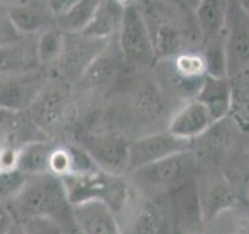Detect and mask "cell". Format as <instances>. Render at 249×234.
<instances>
[{"mask_svg": "<svg viewBox=\"0 0 249 234\" xmlns=\"http://www.w3.org/2000/svg\"><path fill=\"white\" fill-rule=\"evenodd\" d=\"M6 13L20 33L27 36L47 28L50 25V20H53V16L47 8V3L45 6H41L33 3L31 0L10 5L6 8Z\"/></svg>", "mask_w": 249, "mask_h": 234, "instance_id": "d6986e66", "label": "cell"}, {"mask_svg": "<svg viewBox=\"0 0 249 234\" xmlns=\"http://www.w3.org/2000/svg\"><path fill=\"white\" fill-rule=\"evenodd\" d=\"M13 114L14 113H10V111H5V109H2L0 108V125L2 123H5L8 119H10V117H13Z\"/></svg>", "mask_w": 249, "mask_h": 234, "instance_id": "8d00e7d4", "label": "cell"}, {"mask_svg": "<svg viewBox=\"0 0 249 234\" xmlns=\"http://www.w3.org/2000/svg\"><path fill=\"white\" fill-rule=\"evenodd\" d=\"M201 234H202V233H201Z\"/></svg>", "mask_w": 249, "mask_h": 234, "instance_id": "b9f144b4", "label": "cell"}, {"mask_svg": "<svg viewBox=\"0 0 249 234\" xmlns=\"http://www.w3.org/2000/svg\"><path fill=\"white\" fill-rule=\"evenodd\" d=\"M202 44H204L202 57H204V62H206V75L220 77V78L229 77L224 33L210 38Z\"/></svg>", "mask_w": 249, "mask_h": 234, "instance_id": "484cf974", "label": "cell"}, {"mask_svg": "<svg viewBox=\"0 0 249 234\" xmlns=\"http://www.w3.org/2000/svg\"><path fill=\"white\" fill-rule=\"evenodd\" d=\"M117 44L123 62L129 66L145 67L156 59L150 33L137 2L124 8L123 22L117 35Z\"/></svg>", "mask_w": 249, "mask_h": 234, "instance_id": "277c9868", "label": "cell"}, {"mask_svg": "<svg viewBox=\"0 0 249 234\" xmlns=\"http://www.w3.org/2000/svg\"><path fill=\"white\" fill-rule=\"evenodd\" d=\"M62 47H64V33L56 25H49L39 31L36 38V55L41 67L56 64Z\"/></svg>", "mask_w": 249, "mask_h": 234, "instance_id": "d4e9b609", "label": "cell"}, {"mask_svg": "<svg viewBox=\"0 0 249 234\" xmlns=\"http://www.w3.org/2000/svg\"><path fill=\"white\" fill-rule=\"evenodd\" d=\"M229 78L241 75L249 67V19L237 0H229L224 27Z\"/></svg>", "mask_w": 249, "mask_h": 234, "instance_id": "ba28073f", "label": "cell"}, {"mask_svg": "<svg viewBox=\"0 0 249 234\" xmlns=\"http://www.w3.org/2000/svg\"><path fill=\"white\" fill-rule=\"evenodd\" d=\"M3 170V166H2V161H0V172H2Z\"/></svg>", "mask_w": 249, "mask_h": 234, "instance_id": "60d3db41", "label": "cell"}, {"mask_svg": "<svg viewBox=\"0 0 249 234\" xmlns=\"http://www.w3.org/2000/svg\"><path fill=\"white\" fill-rule=\"evenodd\" d=\"M61 178L72 206L92 200H101L117 211L128 198V186L120 179V175L107 174L101 169L83 174H69Z\"/></svg>", "mask_w": 249, "mask_h": 234, "instance_id": "3957f363", "label": "cell"}, {"mask_svg": "<svg viewBox=\"0 0 249 234\" xmlns=\"http://www.w3.org/2000/svg\"><path fill=\"white\" fill-rule=\"evenodd\" d=\"M124 6L115 0H101L89 25L86 27L83 35L97 39H112L120 31L123 22Z\"/></svg>", "mask_w": 249, "mask_h": 234, "instance_id": "ac0fdd59", "label": "cell"}, {"mask_svg": "<svg viewBox=\"0 0 249 234\" xmlns=\"http://www.w3.org/2000/svg\"><path fill=\"white\" fill-rule=\"evenodd\" d=\"M69 234H83V233H81L80 230H78V228H75V226H73V228L69 231Z\"/></svg>", "mask_w": 249, "mask_h": 234, "instance_id": "f35d334b", "label": "cell"}, {"mask_svg": "<svg viewBox=\"0 0 249 234\" xmlns=\"http://www.w3.org/2000/svg\"><path fill=\"white\" fill-rule=\"evenodd\" d=\"M237 3L241 8V11H243L249 19V0H237Z\"/></svg>", "mask_w": 249, "mask_h": 234, "instance_id": "d590c367", "label": "cell"}, {"mask_svg": "<svg viewBox=\"0 0 249 234\" xmlns=\"http://www.w3.org/2000/svg\"><path fill=\"white\" fill-rule=\"evenodd\" d=\"M199 197L202 217H204L206 225L216 220L224 213H231V211L238 209L241 205L235 186L226 178L213 181L207 189L199 191Z\"/></svg>", "mask_w": 249, "mask_h": 234, "instance_id": "2e32d148", "label": "cell"}, {"mask_svg": "<svg viewBox=\"0 0 249 234\" xmlns=\"http://www.w3.org/2000/svg\"><path fill=\"white\" fill-rule=\"evenodd\" d=\"M195 98L209 109L216 123L221 122L232 109L233 86L231 78L206 75Z\"/></svg>", "mask_w": 249, "mask_h": 234, "instance_id": "e0dca14e", "label": "cell"}, {"mask_svg": "<svg viewBox=\"0 0 249 234\" xmlns=\"http://www.w3.org/2000/svg\"><path fill=\"white\" fill-rule=\"evenodd\" d=\"M233 186H235V189L238 192L241 203L249 205V172L241 174L237 179V183H233Z\"/></svg>", "mask_w": 249, "mask_h": 234, "instance_id": "836d02e7", "label": "cell"}, {"mask_svg": "<svg viewBox=\"0 0 249 234\" xmlns=\"http://www.w3.org/2000/svg\"><path fill=\"white\" fill-rule=\"evenodd\" d=\"M72 172V158H70L69 145L56 147L54 145L50 156V174L64 176Z\"/></svg>", "mask_w": 249, "mask_h": 234, "instance_id": "4dcf8cb0", "label": "cell"}, {"mask_svg": "<svg viewBox=\"0 0 249 234\" xmlns=\"http://www.w3.org/2000/svg\"><path fill=\"white\" fill-rule=\"evenodd\" d=\"M54 145L45 140H33L18 150V167L25 175L50 174V156Z\"/></svg>", "mask_w": 249, "mask_h": 234, "instance_id": "7402d4cb", "label": "cell"}, {"mask_svg": "<svg viewBox=\"0 0 249 234\" xmlns=\"http://www.w3.org/2000/svg\"><path fill=\"white\" fill-rule=\"evenodd\" d=\"M49 78L42 67L27 72H0V108L10 113L27 111Z\"/></svg>", "mask_w": 249, "mask_h": 234, "instance_id": "52a82bcc", "label": "cell"}, {"mask_svg": "<svg viewBox=\"0 0 249 234\" xmlns=\"http://www.w3.org/2000/svg\"><path fill=\"white\" fill-rule=\"evenodd\" d=\"M111 39H97L83 33H64V47L56 66L58 77L67 84H76L90 62L103 52Z\"/></svg>", "mask_w": 249, "mask_h": 234, "instance_id": "5b68a950", "label": "cell"}, {"mask_svg": "<svg viewBox=\"0 0 249 234\" xmlns=\"http://www.w3.org/2000/svg\"><path fill=\"white\" fill-rule=\"evenodd\" d=\"M173 70L184 78H204L206 62L201 52L182 50L173 58Z\"/></svg>", "mask_w": 249, "mask_h": 234, "instance_id": "4316f807", "label": "cell"}, {"mask_svg": "<svg viewBox=\"0 0 249 234\" xmlns=\"http://www.w3.org/2000/svg\"><path fill=\"white\" fill-rule=\"evenodd\" d=\"M226 11H228L226 0H198L193 14L202 42L224 33Z\"/></svg>", "mask_w": 249, "mask_h": 234, "instance_id": "ffe728a7", "label": "cell"}, {"mask_svg": "<svg viewBox=\"0 0 249 234\" xmlns=\"http://www.w3.org/2000/svg\"><path fill=\"white\" fill-rule=\"evenodd\" d=\"M132 234H168L165 209L158 201H146L137 211Z\"/></svg>", "mask_w": 249, "mask_h": 234, "instance_id": "cb8c5ba5", "label": "cell"}, {"mask_svg": "<svg viewBox=\"0 0 249 234\" xmlns=\"http://www.w3.org/2000/svg\"><path fill=\"white\" fill-rule=\"evenodd\" d=\"M213 125H216V122L209 113V109L201 101L193 98L173 116L167 130L175 136L192 142L193 139L206 135Z\"/></svg>", "mask_w": 249, "mask_h": 234, "instance_id": "5bb4252c", "label": "cell"}, {"mask_svg": "<svg viewBox=\"0 0 249 234\" xmlns=\"http://www.w3.org/2000/svg\"><path fill=\"white\" fill-rule=\"evenodd\" d=\"M16 222L27 217L47 215L56 218L70 231L73 228L72 205L69 203L62 178L53 174L31 175L16 197L6 203Z\"/></svg>", "mask_w": 249, "mask_h": 234, "instance_id": "6da1fadb", "label": "cell"}, {"mask_svg": "<svg viewBox=\"0 0 249 234\" xmlns=\"http://www.w3.org/2000/svg\"><path fill=\"white\" fill-rule=\"evenodd\" d=\"M28 175L19 169L2 170L0 172V201L10 203L25 186Z\"/></svg>", "mask_w": 249, "mask_h": 234, "instance_id": "f1b7e54d", "label": "cell"}, {"mask_svg": "<svg viewBox=\"0 0 249 234\" xmlns=\"http://www.w3.org/2000/svg\"><path fill=\"white\" fill-rule=\"evenodd\" d=\"M190 164L189 152H182L134 169L132 174L136 184L142 189L151 194H165L189 179L187 174L190 170Z\"/></svg>", "mask_w": 249, "mask_h": 234, "instance_id": "8992f818", "label": "cell"}, {"mask_svg": "<svg viewBox=\"0 0 249 234\" xmlns=\"http://www.w3.org/2000/svg\"><path fill=\"white\" fill-rule=\"evenodd\" d=\"M101 0H80L67 13H64L53 22L62 33H83L89 25Z\"/></svg>", "mask_w": 249, "mask_h": 234, "instance_id": "603a6c76", "label": "cell"}, {"mask_svg": "<svg viewBox=\"0 0 249 234\" xmlns=\"http://www.w3.org/2000/svg\"><path fill=\"white\" fill-rule=\"evenodd\" d=\"M142 13L156 59L175 58L182 52L184 27L175 10L178 8L168 0H137Z\"/></svg>", "mask_w": 249, "mask_h": 234, "instance_id": "7a4b0ae2", "label": "cell"}, {"mask_svg": "<svg viewBox=\"0 0 249 234\" xmlns=\"http://www.w3.org/2000/svg\"><path fill=\"white\" fill-rule=\"evenodd\" d=\"M189 147L190 140L178 137L168 130L137 137L129 140V169L134 170L171 155L189 152Z\"/></svg>", "mask_w": 249, "mask_h": 234, "instance_id": "8fae6325", "label": "cell"}, {"mask_svg": "<svg viewBox=\"0 0 249 234\" xmlns=\"http://www.w3.org/2000/svg\"><path fill=\"white\" fill-rule=\"evenodd\" d=\"M27 38V35L20 33L14 25L6 10H0V47L14 45Z\"/></svg>", "mask_w": 249, "mask_h": 234, "instance_id": "f546056e", "label": "cell"}, {"mask_svg": "<svg viewBox=\"0 0 249 234\" xmlns=\"http://www.w3.org/2000/svg\"><path fill=\"white\" fill-rule=\"evenodd\" d=\"M0 161H2L3 170H11L18 167V150L13 148H3L0 150Z\"/></svg>", "mask_w": 249, "mask_h": 234, "instance_id": "e575fe53", "label": "cell"}, {"mask_svg": "<svg viewBox=\"0 0 249 234\" xmlns=\"http://www.w3.org/2000/svg\"><path fill=\"white\" fill-rule=\"evenodd\" d=\"M120 62H123V58L119 44H112L111 39L106 49L90 62V66L86 69V72L81 75L75 86L89 91L106 88L114 81L115 75L119 74Z\"/></svg>", "mask_w": 249, "mask_h": 234, "instance_id": "9a60e30c", "label": "cell"}, {"mask_svg": "<svg viewBox=\"0 0 249 234\" xmlns=\"http://www.w3.org/2000/svg\"><path fill=\"white\" fill-rule=\"evenodd\" d=\"M41 67L36 55V39L25 38L23 41L0 47V72H27Z\"/></svg>", "mask_w": 249, "mask_h": 234, "instance_id": "44dd1931", "label": "cell"}, {"mask_svg": "<svg viewBox=\"0 0 249 234\" xmlns=\"http://www.w3.org/2000/svg\"><path fill=\"white\" fill-rule=\"evenodd\" d=\"M80 0H47V8H49L50 14L53 16V20L67 13L70 8L75 6Z\"/></svg>", "mask_w": 249, "mask_h": 234, "instance_id": "1f68e13d", "label": "cell"}, {"mask_svg": "<svg viewBox=\"0 0 249 234\" xmlns=\"http://www.w3.org/2000/svg\"><path fill=\"white\" fill-rule=\"evenodd\" d=\"M171 213L175 223L182 234H201L204 230L199 187L192 179H187L170 192Z\"/></svg>", "mask_w": 249, "mask_h": 234, "instance_id": "7c38bea8", "label": "cell"}, {"mask_svg": "<svg viewBox=\"0 0 249 234\" xmlns=\"http://www.w3.org/2000/svg\"><path fill=\"white\" fill-rule=\"evenodd\" d=\"M16 223V218L6 203L0 201V234H6Z\"/></svg>", "mask_w": 249, "mask_h": 234, "instance_id": "d6a6232c", "label": "cell"}, {"mask_svg": "<svg viewBox=\"0 0 249 234\" xmlns=\"http://www.w3.org/2000/svg\"><path fill=\"white\" fill-rule=\"evenodd\" d=\"M6 234H25V233H23V230H22L20 223H19V222H16L13 228H11L10 231H8Z\"/></svg>", "mask_w": 249, "mask_h": 234, "instance_id": "74e56055", "label": "cell"}, {"mask_svg": "<svg viewBox=\"0 0 249 234\" xmlns=\"http://www.w3.org/2000/svg\"><path fill=\"white\" fill-rule=\"evenodd\" d=\"M25 234H69V230L56 218L47 215H33L19 222Z\"/></svg>", "mask_w": 249, "mask_h": 234, "instance_id": "83f0119b", "label": "cell"}, {"mask_svg": "<svg viewBox=\"0 0 249 234\" xmlns=\"http://www.w3.org/2000/svg\"><path fill=\"white\" fill-rule=\"evenodd\" d=\"M73 226L83 234H123L115 211L101 200L72 206Z\"/></svg>", "mask_w": 249, "mask_h": 234, "instance_id": "4fadbf2b", "label": "cell"}, {"mask_svg": "<svg viewBox=\"0 0 249 234\" xmlns=\"http://www.w3.org/2000/svg\"><path fill=\"white\" fill-rule=\"evenodd\" d=\"M5 3H10V5H13V0H0V5H5Z\"/></svg>", "mask_w": 249, "mask_h": 234, "instance_id": "ab89813d", "label": "cell"}, {"mask_svg": "<svg viewBox=\"0 0 249 234\" xmlns=\"http://www.w3.org/2000/svg\"><path fill=\"white\" fill-rule=\"evenodd\" d=\"M97 166L112 175H122L129 169V140L117 131L89 135L81 145Z\"/></svg>", "mask_w": 249, "mask_h": 234, "instance_id": "9c48e42d", "label": "cell"}, {"mask_svg": "<svg viewBox=\"0 0 249 234\" xmlns=\"http://www.w3.org/2000/svg\"><path fill=\"white\" fill-rule=\"evenodd\" d=\"M69 105V84L59 77L49 78L44 88L39 91L33 103L27 111L36 127L52 130L58 127L64 117Z\"/></svg>", "mask_w": 249, "mask_h": 234, "instance_id": "30bf717a", "label": "cell"}]
</instances>
